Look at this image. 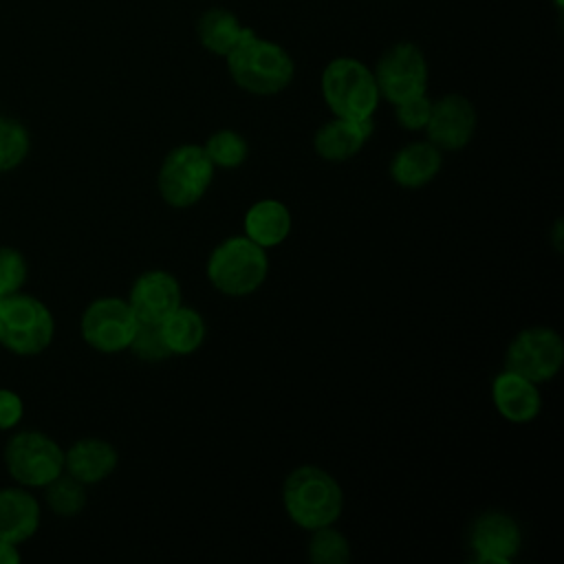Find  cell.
Segmentation results:
<instances>
[{
	"instance_id": "obj_6",
	"label": "cell",
	"mask_w": 564,
	"mask_h": 564,
	"mask_svg": "<svg viewBox=\"0 0 564 564\" xmlns=\"http://www.w3.org/2000/svg\"><path fill=\"white\" fill-rule=\"evenodd\" d=\"M214 170L216 167L203 152V145H176L165 154L159 167V194L174 209L192 207L209 189L214 181Z\"/></svg>"
},
{
	"instance_id": "obj_12",
	"label": "cell",
	"mask_w": 564,
	"mask_h": 564,
	"mask_svg": "<svg viewBox=\"0 0 564 564\" xmlns=\"http://www.w3.org/2000/svg\"><path fill=\"white\" fill-rule=\"evenodd\" d=\"M478 115L474 104L458 93L443 95L432 101L427 126L423 128L427 141L434 143L441 152L463 150L476 134Z\"/></svg>"
},
{
	"instance_id": "obj_15",
	"label": "cell",
	"mask_w": 564,
	"mask_h": 564,
	"mask_svg": "<svg viewBox=\"0 0 564 564\" xmlns=\"http://www.w3.org/2000/svg\"><path fill=\"white\" fill-rule=\"evenodd\" d=\"M375 132L372 117L366 119H344L333 117L317 128L313 137V148L319 159L328 163H344L361 152L366 141Z\"/></svg>"
},
{
	"instance_id": "obj_25",
	"label": "cell",
	"mask_w": 564,
	"mask_h": 564,
	"mask_svg": "<svg viewBox=\"0 0 564 564\" xmlns=\"http://www.w3.org/2000/svg\"><path fill=\"white\" fill-rule=\"evenodd\" d=\"M31 148V137L24 123L0 115V172L18 167Z\"/></svg>"
},
{
	"instance_id": "obj_5",
	"label": "cell",
	"mask_w": 564,
	"mask_h": 564,
	"mask_svg": "<svg viewBox=\"0 0 564 564\" xmlns=\"http://www.w3.org/2000/svg\"><path fill=\"white\" fill-rule=\"evenodd\" d=\"M55 319L48 306L26 293L0 295V344L20 357H33L48 348Z\"/></svg>"
},
{
	"instance_id": "obj_19",
	"label": "cell",
	"mask_w": 564,
	"mask_h": 564,
	"mask_svg": "<svg viewBox=\"0 0 564 564\" xmlns=\"http://www.w3.org/2000/svg\"><path fill=\"white\" fill-rule=\"evenodd\" d=\"M291 212L278 198H262L253 203L242 220L245 236L260 245L262 249H271L282 245L291 234Z\"/></svg>"
},
{
	"instance_id": "obj_26",
	"label": "cell",
	"mask_w": 564,
	"mask_h": 564,
	"mask_svg": "<svg viewBox=\"0 0 564 564\" xmlns=\"http://www.w3.org/2000/svg\"><path fill=\"white\" fill-rule=\"evenodd\" d=\"M128 350L137 359L148 361V364H159V361H165V359L172 357V352L165 344L161 324H152V322H139L137 324V330H134V335L128 344Z\"/></svg>"
},
{
	"instance_id": "obj_13",
	"label": "cell",
	"mask_w": 564,
	"mask_h": 564,
	"mask_svg": "<svg viewBox=\"0 0 564 564\" xmlns=\"http://www.w3.org/2000/svg\"><path fill=\"white\" fill-rule=\"evenodd\" d=\"M128 304L139 322L161 324L174 308L183 304V291L172 273L152 269L132 282Z\"/></svg>"
},
{
	"instance_id": "obj_1",
	"label": "cell",
	"mask_w": 564,
	"mask_h": 564,
	"mask_svg": "<svg viewBox=\"0 0 564 564\" xmlns=\"http://www.w3.org/2000/svg\"><path fill=\"white\" fill-rule=\"evenodd\" d=\"M225 59L236 86L260 97L282 93L295 75V64L286 48L258 37L251 29H245L242 37Z\"/></svg>"
},
{
	"instance_id": "obj_3",
	"label": "cell",
	"mask_w": 564,
	"mask_h": 564,
	"mask_svg": "<svg viewBox=\"0 0 564 564\" xmlns=\"http://www.w3.org/2000/svg\"><path fill=\"white\" fill-rule=\"evenodd\" d=\"M209 284L229 297L256 293L269 275L267 249L247 236H231L218 242L205 264Z\"/></svg>"
},
{
	"instance_id": "obj_20",
	"label": "cell",
	"mask_w": 564,
	"mask_h": 564,
	"mask_svg": "<svg viewBox=\"0 0 564 564\" xmlns=\"http://www.w3.org/2000/svg\"><path fill=\"white\" fill-rule=\"evenodd\" d=\"M247 26H242L238 22V18L220 7L207 9L200 13L198 22H196V35L203 44V48H207L214 55L227 57L234 46L238 44V40L242 37Z\"/></svg>"
},
{
	"instance_id": "obj_8",
	"label": "cell",
	"mask_w": 564,
	"mask_h": 564,
	"mask_svg": "<svg viewBox=\"0 0 564 564\" xmlns=\"http://www.w3.org/2000/svg\"><path fill=\"white\" fill-rule=\"evenodd\" d=\"M564 366V341L555 328L531 326L520 330L505 350V370L533 383L551 381Z\"/></svg>"
},
{
	"instance_id": "obj_32",
	"label": "cell",
	"mask_w": 564,
	"mask_h": 564,
	"mask_svg": "<svg viewBox=\"0 0 564 564\" xmlns=\"http://www.w3.org/2000/svg\"><path fill=\"white\" fill-rule=\"evenodd\" d=\"M553 2H555V7H557V9L562 7V0H553Z\"/></svg>"
},
{
	"instance_id": "obj_24",
	"label": "cell",
	"mask_w": 564,
	"mask_h": 564,
	"mask_svg": "<svg viewBox=\"0 0 564 564\" xmlns=\"http://www.w3.org/2000/svg\"><path fill=\"white\" fill-rule=\"evenodd\" d=\"M306 553L313 564H346L352 555L350 542L333 524L311 531Z\"/></svg>"
},
{
	"instance_id": "obj_18",
	"label": "cell",
	"mask_w": 564,
	"mask_h": 564,
	"mask_svg": "<svg viewBox=\"0 0 564 564\" xmlns=\"http://www.w3.org/2000/svg\"><path fill=\"white\" fill-rule=\"evenodd\" d=\"M40 502L26 487L0 489V540L22 544L40 527Z\"/></svg>"
},
{
	"instance_id": "obj_23",
	"label": "cell",
	"mask_w": 564,
	"mask_h": 564,
	"mask_svg": "<svg viewBox=\"0 0 564 564\" xmlns=\"http://www.w3.org/2000/svg\"><path fill=\"white\" fill-rule=\"evenodd\" d=\"M42 489H44V500L55 516L73 518L82 513V509L86 507V485H82L66 471H62Z\"/></svg>"
},
{
	"instance_id": "obj_17",
	"label": "cell",
	"mask_w": 564,
	"mask_h": 564,
	"mask_svg": "<svg viewBox=\"0 0 564 564\" xmlns=\"http://www.w3.org/2000/svg\"><path fill=\"white\" fill-rule=\"evenodd\" d=\"M443 167V152L430 141H412L394 152L390 161V178L405 189H416L436 178Z\"/></svg>"
},
{
	"instance_id": "obj_30",
	"label": "cell",
	"mask_w": 564,
	"mask_h": 564,
	"mask_svg": "<svg viewBox=\"0 0 564 564\" xmlns=\"http://www.w3.org/2000/svg\"><path fill=\"white\" fill-rule=\"evenodd\" d=\"M18 562H20L18 544L0 540V564H18Z\"/></svg>"
},
{
	"instance_id": "obj_16",
	"label": "cell",
	"mask_w": 564,
	"mask_h": 564,
	"mask_svg": "<svg viewBox=\"0 0 564 564\" xmlns=\"http://www.w3.org/2000/svg\"><path fill=\"white\" fill-rule=\"evenodd\" d=\"M119 463L117 449L104 438H79L64 449V471L82 485H97L106 480Z\"/></svg>"
},
{
	"instance_id": "obj_14",
	"label": "cell",
	"mask_w": 564,
	"mask_h": 564,
	"mask_svg": "<svg viewBox=\"0 0 564 564\" xmlns=\"http://www.w3.org/2000/svg\"><path fill=\"white\" fill-rule=\"evenodd\" d=\"M491 401L496 412L516 425L535 421L542 410V394L538 383L511 370H502L494 377Z\"/></svg>"
},
{
	"instance_id": "obj_29",
	"label": "cell",
	"mask_w": 564,
	"mask_h": 564,
	"mask_svg": "<svg viewBox=\"0 0 564 564\" xmlns=\"http://www.w3.org/2000/svg\"><path fill=\"white\" fill-rule=\"evenodd\" d=\"M24 416L22 397L9 388H0V430H13Z\"/></svg>"
},
{
	"instance_id": "obj_4",
	"label": "cell",
	"mask_w": 564,
	"mask_h": 564,
	"mask_svg": "<svg viewBox=\"0 0 564 564\" xmlns=\"http://www.w3.org/2000/svg\"><path fill=\"white\" fill-rule=\"evenodd\" d=\"M322 97L333 117L366 119L379 106L372 70L355 57H335L322 70Z\"/></svg>"
},
{
	"instance_id": "obj_7",
	"label": "cell",
	"mask_w": 564,
	"mask_h": 564,
	"mask_svg": "<svg viewBox=\"0 0 564 564\" xmlns=\"http://www.w3.org/2000/svg\"><path fill=\"white\" fill-rule=\"evenodd\" d=\"M4 465L18 485L37 489L64 471V449L48 434L24 430L7 443Z\"/></svg>"
},
{
	"instance_id": "obj_27",
	"label": "cell",
	"mask_w": 564,
	"mask_h": 564,
	"mask_svg": "<svg viewBox=\"0 0 564 564\" xmlns=\"http://www.w3.org/2000/svg\"><path fill=\"white\" fill-rule=\"evenodd\" d=\"M29 275L24 256L13 247H0V295L18 293Z\"/></svg>"
},
{
	"instance_id": "obj_2",
	"label": "cell",
	"mask_w": 564,
	"mask_h": 564,
	"mask_svg": "<svg viewBox=\"0 0 564 564\" xmlns=\"http://www.w3.org/2000/svg\"><path fill=\"white\" fill-rule=\"evenodd\" d=\"M282 505L293 524L315 531L337 522L344 509V491L326 469L300 465L284 478Z\"/></svg>"
},
{
	"instance_id": "obj_11",
	"label": "cell",
	"mask_w": 564,
	"mask_h": 564,
	"mask_svg": "<svg viewBox=\"0 0 564 564\" xmlns=\"http://www.w3.org/2000/svg\"><path fill=\"white\" fill-rule=\"evenodd\" d=\"M467 549L476 564H509L522 549V531L505 511H482L469 527Z\"/></svg>"
},
{
	"instance_id": "obj_22",
	"label": "cell",
	"mask_w": 564,
	"mask_h": 564,
	"mask_svg": "<svg viewBox=\"0 0 564 564\" xmlns=\"http://www.w3.org/2000/svg\"><path fill=\"white\" fill-rule=\"evenodd\" d=\"M203 152L207 154V159L212 161L214 167H223V170H234L240 167L247 156H249V145L247 139L229 128L216 130L214 134H209L203 143Z\"/></svg>"
},
{
	"instance_id": "obj_21",
	"label": "cell",
	"mask_w": 564,
	"mask_h": 564,
	"mask_svg": "<svg viewBox=\"0 0 564 564\" xmlns=\"http://www.w3.org/2000/svg\"><path fill=\"white\" fill-rule=\"evenodd\" d=\"M161 330L165 337V344L170 348L172 355H192L196 352L207 335V326L205 319L198 311L189 308V306H178L174 308L163 322H161Z\"/></svg>"
},
{
	"instance_id": "obj_10",
	"label": "cell",
	"mask_w": 564,
	"mask_h": 564,
	"mask_svg": "<svg viewBox=\"0 0 564 564\" xmlns=\"http://www.w3.org/2000/svg\"><path fill=\"white\" fill-rule=\"evenodd\" d=\"M372 75L379 88V97L394 106L403 99L425 93L427 62L416 44L397 42L379 57Z\"/></svg>"
},
{
	"instance_id": "obj_28",
	"label": "cell",
	"mask_w": 564,
	"mask_h": 564,
	"mask_svg": "<svg viewBox=\"0 0 564 564\" xmlns=\"http://www.w3.org/2000/svg\"><path fill=\"white\" fill-rule=\"evenodd\" d=\"M430 110H432V99H430L425 93L414 95V97H410V99H403V101L394 104L397 123H399L403 130H410V132L423 130V128L427 126Z\"/></svg>"
},
{
	"instance_id": "obj_9",
	"label": "cell",
	"mask_w": 564,
	"mask_h": 564,
	"mask_svg": "<svg viewBox=\"0 0 564 564\" xmlns=\"http://www.w3.org/2000/svg\"><path fill=\"white\" fill-rule=\"evenodd\" d=\"M137 315L132 313L128 300L117 295H106L93 300L79 319L82 339L97 352L115 355L128 350V344L137 330Z\"/></svg>"
},
{
	"instance_id": "obj_31",
	"label": "cell",
	"mask_w": 564,
	"mask_h": 564,
	"mask_svg": "<svg viewBox=\"0 0 564 564\" xmlns=\"http://www.w3.org/2000/svg\"><path fill=\"white\" fill-rule=\"evenodd\" d=\"M553 236H555V249H557V251H562V240H560V236H562V220H557V223H555V227H553Z\"/></svg>"
}]
</instances>
